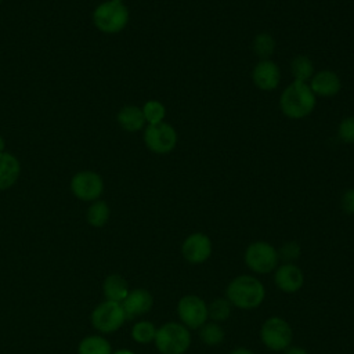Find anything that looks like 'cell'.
<instances>
[{"mask_svg":"<svg viewBox=\"0 0 354 354\" xmlns=\"http://www.w3.org/2000/svg\"><path fill=\"white\" fill-rule=\"evenodd\" d=\"M274 48H275V41L272 36L268 33H260L253 40L254 54L263 59H268V57L272 55Z\"/></svg>","mask_w":354,"mask_h":354,"instance_id":"cell-25","label":"cell"},{"mask_svg":"<svg viewBox=\"0 0 354 354\" xmlns=\"http://www.w3.org/2000/svg\"><path fill=\"white\" fill-rule=\"evenodd\" d=\"M177 317L189 330L199 329L209 321L207 317V303L198 295H184L177 301Z\"/></svg>","mask_w":354,"mask_h":354,"instance_id":"cell-7","label":"cell"},{"mask_svg":"<svg viewBox=\"0 0 354 354\" xmlns=\"http://www.w3.org/2000/svg\"><path fill=\"white\" fill-rule=\"evenodd\" d=\"M339 137L342 141L354 144V116L346 118L339 124Z\"/></svg>","mask_w":354,"mask_h":354,"instance_id":"cell-28","label":"cell"},{"mask_svg":"<svg viewBox=\"0 0 354 354\" xmlns=\"http://www.w3.org/2000/svg\"><path fill=\"white\" fill-rule=\"evenodd\" d=\"M342 209L347 214H354V189H348L342 196Z\"/></svg>","mask_w":354,"mask_h":354,"instance_id":"cell-29","label":"cell"},{"mask_svg":"<svg viewBox=\"0 0 354 354\" xmlns=\"http://www.w3.org/2000/svg\"><path fill=\"white\" fill-rule=\"evenodd\" d=\"M120 304L124 310L126 318L133 319L151 311L153 306V297L149 293V290L144 288H137L130 290L126 299Z\"/></svg>","mask_w":354,"mask_h":354,"instance_id":"cell-13","label":"cell"},{"mask_svg":"<svg viewBox=\"0 0 354 354\" xmlns=\"http://www.w3.org/2000/svg\"><path fill=\"white\" fill-rule=\"evenodd\" d=\"M198 335L201 342L210 347L220 346L225 339V330L221 324L213 321H207L205 325H202L198 329Z\"/></svg>","mask_w":354,"mask_h":354,"instance_id":"cell-19","label":"cell"},{"mask_svg":"<svg viewBox=\"0 0 354 354\" xmlns=\"http://www.w3.org/2000/svg\"><path fill=\"white\" fill-rule=\"evenodd\" d=\"M279 105L290 119H301L310 115L315 106V94L304 82L295 80L282 93Z\"/></svg>","mask_w":354,"mask_h":354,"instance_id":"cell-2","label":"cell"},{"mask_svg":"<svg viewBox=\"0 0 354 354\" xmlns=\"http://www.w3.org/2000/svg\"><path fill=\"white\" fill-rule=\"evenodd\" d=\"M19 160L8 152H0V189H7L14 185L19 177Z\"/></svg>","mask_w":354,"mask_h":354,"instance_id":"cell-16","label":"cell"},{"mask_svg":"<svg viewBox=\"0 0 354 354\" xmlns=\"http://www.w3.org/2000/svg\"><path fill=\"white\" fill-rule=\"evenodd\" d=\"M274 283L283 293H296L304 285V272L295 263H282L274 271Z\"/></svg>","mask_w":354,"mask_h":354,"instance_id":"cell-12","label":"cell"},{"mask_svg":"<svg viewBox=\"0 0 354 354\" xmlns=\"http://www.w3.org/2000/svg\"><path fill=\"white\" fill-rule=\"evenodd\" d=\"M243 261L252 272L260 275L274 272L281 264L278 249L267 241H254L249 243L243 253Z\"/></svg>","mask_w":354,"mask_h":354,"instance_id":"cell-4","label":"cell"},{"mask_svg":"<svg viewBox=\"0 0 354 354\" xmlns=\"http://www.w3.org/2000/svg\"><path fill=\"white\" fill-rule=\"evenodd\" d=\"M225 299L238 310H254L263 304L266 288L257 277L242 274L228 282Z\"/></svg>","mask_w":354,"mask_h":354,"instance_id":"cell-1","label":"cell"},{"mask_svg":"<svg viewBox=\"0 0 354 354\" xmlns=\"http://www.w3.org/2000/svg\"><path fill=\"white\" fill-rule=\"evenodd\" d=\"M93 22L104 33H118L129 22V10L120 0H106L93 11Z\"/></svg>","mask_w":354,"mask_h":354,"instance_id":"cell-5","label":"cell"},{"mask_svg":"<svg viewBox=\"0 0 354 354\" xmlns=\"http://www.w3.org/2000/svg\"><path fill=\"white\" fill-rule=\"evenodd\" d=\"M141 109H142L145 122H148L149 124H156V123L163 122V118L166 115V109H165L163 104L156 100L147 101Z\"/></svg>","mask_w":354,"mask_h":354,"instance_id":"cell-26","label":"cell"},{"mask_svg":"<svg viewBox=\"0 0 354 354\" xmlns=\"http://www.w3.org/2000/svg\"><path fill=\"white\" fill-rule=\"evenodd\" d=\"M156 329L151 321H137L131 328V337L140 344H148L155 340Z\"/></svg>","mask_w":354,"mask_h":354,"instance_id":"cell-24","label":"cell"},{"mask_svg":"<svg viewBox=\"0 0 354 354\" xmlns=\"http://www.w3.org/2000/svg\"><path fill=\"white\" fill-rule=\"evenodd\" d=\"M126 314L120 303L105 300L100 303L91 314L93 326L102 333H113L122 328L126 321Z\"/></svg>","mask_w":354,"mask_h":354,"instance_id":"cell-8","label":"cell"},{"mask_svg":"<svg viewBox=\"0 0 354 354\" xmlns=\"http://www.w3.org/2000/svg\"><path fill=\"white\" fill-rule=\"evenodd\" d=\"M153 343L160 354H185L192 343L191 330L181 322L169 321L156 329Z\"/></svg>","mask_w":354,"mask_h":354,"instance_id":"cell-3","label":"cell"},{"mask_svg":"<svg viewBox=\"0 0 354 354\" xmlns=\"http://www.w3.org/2000/svg\"><path fill=\"white\" fill-rule=\"evenodd\" d=\"M282 354H307L306 348L300 347V346H295V344H290L289 347H286Z\"/></svg>","mask_w":354,"mask_h":354,"instance_id":"cell-30","label":"cell"},{"mask_svg":"<svg viewBox=\"0 0 354 354\" xmlns=\"http://www.w3.org/2000/svg\"><path fill=\"white\" fill-rule=\"evenodd\" d=\"M340 79L332 71H321L311 77L310 88L315 95L333 97L340 90Z\"/></svg>","mask_w":354,"mask_h":354,"instance_id":"cell-15","label":"cell"},{"mask_svg":"<svg viewBox=\"0 0 354 354\" xmlns=\"http://www.w3.org/2000/svg\"><path fill=\"white\" fill-rule=\"evenodd\" d=\"M4 147H6L4 140H3V137L0 136V152H4Z\"/></svg>","mask_w":354,"mask_h":354,"instance_id":"cell-33","label":"cell"},{"mask_svg":"<svg viewBox=\"0 0 354 354\" xmlns=\"http://www.w3.org/2000/svg\"><path fill=\"white\" fill-rule=\"evenodd\" d=\"M261 343L271 351L282 353L293 343V329L290 324L278 315L268 317L260 326L259 332Z\"/></svg>","mask_w":354,"mask_h":354,"instance_id":"cell-6","label":"cell"},{"mask_svg":"<svg viewBox=\"0 0 354 354\" xmlns=\"http://www.w3.org/2000/svg\"><path fill=\"white\" fill-rule=\"evenodd\" d=\"M102 290L106 300L116 303H122L130 292L127 281L119 274H109L102 283Z\"/></svg>","mask_w":354,"mask_h":354,"instance_id":"cell-17","label":"cell"},{"mask_svg":"<svg viewBox=\"0 0 354 354\" xmlns=\"http://www.w3.org/2000/svg\"><path fill=\"white\" fill-rule=\"evenodd\" d=\"M118 123L126 131H138L145 124L142 109L136 105H126L118 113Z\"/></svg>","mask_w":354,"mask_h":354,"instance_id":"cell-18","label":"cell"},{"mask_svg":"<svg viewBox=\"0 0 354 354\" xmlns=\"http://www.w3.org/2000/svg\"><path fill=\"white\" fill-rule=\"evenodd\" d=\"M77 354H112V347L105 337L93 335L79 343Z\"/></svg>","mask_w":354,"mask_h":354,"instance_id":"cell-20","label":"cell"},{"mask_svg":"<svg viewBox=\"0 0 354 354\" xmlns=\"http://www.w3.org/2000/svg\"><path fill=\"white\" fill-rule=\"evenodd\" d=\"M232 313V306L231 303L224 297H216L210 303H207V317L209 321L213 322H224L230 318Z\"/></svg>","mask_w":354,"mask_h":354,"instance_id":"cell-21","label":"cell"},{"mask_svg":"<svg viewBox=\"0 0 354 354\" xmlns=\"http://www.w3.org/2000/svg\"><path fill=\"white\" fill-rule=\"evenodd\" d=\"M278 254L283 263H295L301 254V248L296 241H289L278 249Z\"/></svg>","mask_w":354,"mask_h":354,"instance_id":"cell-27","label":"cell"},{"mask_svg":"<svg viewBox=\"0 0 354 354\" xmlns=\"http://www.w3.org/2000/svg\"><path fill=\"white\" fill-rule=\"evenodd\" d=\"M109 214H111V210H109V206L106 205V202L97 199L87 209L86 220L93 227H102L109 220Z\"/></svg>","mask_w":354,"mask_h":354,"instance_id":"cell-22","label":"cell"},{"mask_svg":"<svg viewBox=\"0 0 354 354\" xmlns=\"http://www.w3.org/2000/svg\"><path fill=\"white\" fill-rule=\"evenodd\" d=\"M290 71H292V75H293L295 80L306 83L314 75V65H313V62L308 57L297 55L296 58L292 59Z\"/></svg>","mask_w":354,"mask_h":354,"instance_id":"cell-23","label":"cell"},{"mask_svg":"<svg viewBox=\"0 0 354 354\" xmlns=\"http://www.w3.org/2000/svg\"><path fill=\"white\" fill-rule=\"evenodd\" d=\"M212 253V239L203 232H192L181 243V256L192 266L203 264L210 259Z\"/></svg>","mask_w":354,"mask_h":354,"instance_id":"cell-10","label":"cell"},{"mask_svg":"<svg viewBox=\"0 0 354 354\" xmlns=\"http://www.w3.org/2000/svg\"><path fill=\"white\" fill-rule=\"evenodd\" d=\"M0 3H1V0H0Z\"/></svg>","mask_w":354,"mask_h":354,"instance_id":"cell-35","label":"cell"},{"mask_svg":"<svg viewBox=\"0 0 354 354\" xmlns=\"http://www.w3.org/2000/svg\"><path fill=\"white\" fill-rule=\"evenodd\" d=\"M112 354H136V353L131 351V350H127V348H122V350H118V351H115Z\"/></svg>","mask_w":354,"mask_h":354,"instance_id":"cell-32","label":"cell"},{"mask_svg":"<svg viewBox=\"0 0 354 354\" xmlns=\"http://www.w3.org/2000/svg\"><path fill=\"white\" fill-rule=\"evenodd\" d=\"M120 1H123V0H120Z\"/></svg>","mask_w":354,"mask_h":354,"instance_id":"cell-34","label":"cell"},{"mask_svg":"<svg viewBox=\"0 0 354 354\" xmlns=\"http://www.w3.org/2000/svg\"><path fill=\"white\" fill-rule=\"evenodd\" d=\"M71 189L82 201H97L104 191V181L98 173L83 170L72 177Z\"/></svg>","mask_w":354,"mask_h":354,"instance_id":"cell-11","label":"cell"},{"mask_svg":"<svg viewBox=\"0 0 354 354\" xmlns=\"http://www.w3.org/2000/svg\"><path fill=\"white\" fill-rule=\"evenodd\" d=\"M230 354H254V353L248 347H235L230 351Z\"/></svg>","mask_w":354,"mask_h":354,"instance_id":"cell-31","label":"cell"},{"mask_svg":"<svg viewBox=\"0 0 354 354\" xmlns=\"http://www.w3.org/2000/svg\"><path fill=\"white\" fill-rule=\"evenodd\" d=\"M254 84L261 90H274L279 84L281 72L277 64L270 59H261L253 69L252 73Z\"/></svg>","mask_w":354,"mask_h":354,"instance_id":"cell-14","label":"cell"},{"mask_svg":"<svg viewBox=\"0 0 354 354\" xmlns=\"http://www.w3.org/2000/svg\"><path fill=\"white\" fill-rule=\"evenodd\" d=\"M144 141L149 151L155 153H167L173 151L177 144V133L165 122L148 124L144 131Z\"/></svg>","mask_w":354,"mask_h":354,"instance_id":"cell-9","label":"cell"}]
</instances>
